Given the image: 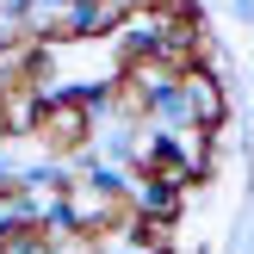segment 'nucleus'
<instances>
[{"instance_id": "obj_1", "label": "nucleus", "mask_w": 254, "mask_h": 254, "mask_svg": "<svg viewBox=\"0 0 254 254\" xmlns=\"http://www.w3.org/2000/svg\"><path fill=\"white\" fill-rule=\"evenodd\" d=\"M37 143L50 149V161H68V155H81L87 143H93V118H87L74 99H50L44 112H37Z\"/></svg>"}, {"instance_id": "obj_2", "label": "nucleus", "mask_w": 254, "mask_h": 254, "mask_svg": "<svg viewBox=\"0 0 254 254\" xmlns=\"http://www.w3.org/2000/svg\"><path fill=\"white\" fill-rule=\"evenodd\" d=\"M230 12L236 19H254V0H230Z\"/></svg>"}, {"instance_id": "obj_3", "label": "nucleus", "mask_w": 254, "mask_h": 254, "mask_svg": "<svg viewBox=\"0 0 254 254\" xmlns=\"http://www.w3.org/2000/svg\"><path fill=\"white\" fill-rule=\"evenodd\" d=\"M6 174H19V168H12V161H6V149H0V180H6Z\"/></svg>"}]
</instances>
